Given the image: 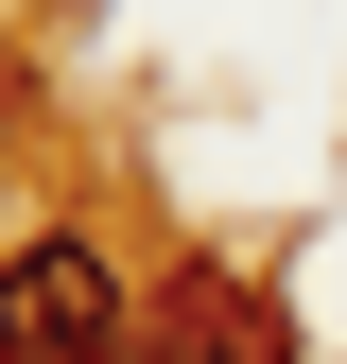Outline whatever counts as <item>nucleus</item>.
Listing matches in <instances>:
<instances>
[{
  "mask_svg": "<svg viewBox=\"0 0 347 364\" xmlns=\"http://www.w3.org/2000/svg\"><path fill=\"white\" fill-rule=\"evenodd\" d=\"M139 347V295L87 225H18L0 243V364H122Z\"/></svg>",
  "mask_w": 347,
  "mask_h": 364,
  "instance_id": "nucleus-1",
  "label": "nucleus"
},
{
  "mask_svg": "<svg viewBox=\"0 0 347 364\" xmlns=\"http://www.w3.org/2000/svg\"><path fill=\"white\" fill-rule=\"evenodd\" d=\"M156 364H295V330H278V295H260V278L191 260V278L156 295Z\"/></svg>",
  "mask_w": 347,
  "mask_h": 364,
  "instance_id": "nucleus-2",
  "label": "nucleus"
}]
</instances>
